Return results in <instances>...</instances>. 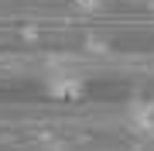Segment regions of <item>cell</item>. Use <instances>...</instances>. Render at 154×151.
Segmentation results:
<instances>
[{"label": "cell", "mask_w": 154, "mask_h": 151, "mask_svg": "<svg viewBox=\"0 0 154 151\" xmlns=\"http://www.w3.org/2000/svg\"><path fill=\"white\" fill-rule=\"evenodd\" d=\"M127 120H130V127L140 131V134H154V100L134 103L130 113H127Z\"/></svg>", "instance_id": "7a4b0ae2"}, {"label": "cell", "mask_w": 154, "mask_h": 151, "mask_svg": "<svg viewBox=\"0 0 154 151\" xmlns=\"http://www.w3.org/2000/svg\"><path fill=\"white\" fill-rule=\"evenodd\" d=\"M72 7H75V11L93 14V11H99V7H103V0H72Z\"/></svg>", "instance_id": "3957f363"}, {"label": "cell", "mask_w": 154, "mask_h": 151, "mask_svg": "<svg viewBox=\"0 0 154 151\" xmlns=\"http://www.w3.org/2000/svg\"><path fill=\"white\" fill-rule=\"evenodd\" d=\"M45 90L51 96H58V100H75V96L86 93V83L79 72H69V69H58V72H51L45 79Z\"/></svg>", "instance_id": "6da1fadb"}]
</instances>
